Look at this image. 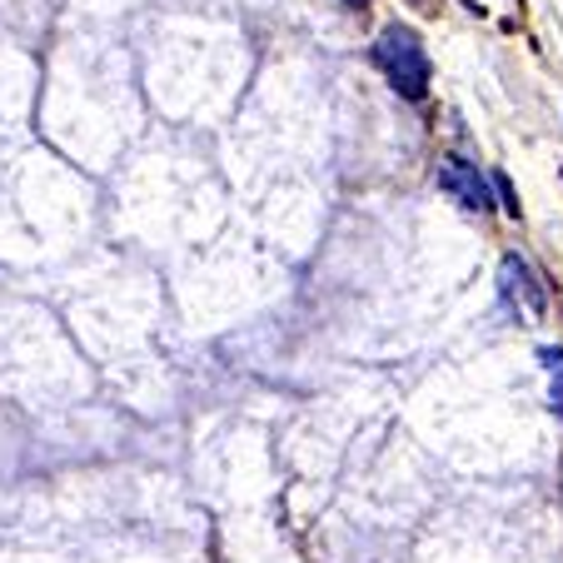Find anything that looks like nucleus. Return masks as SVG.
<instances>
[{
  "label": "nucleus",
  "instance_id": "obj_1",
  "mask_svg": "<svg viewBox=\"0 0 563 563\" xmlns=\"http://www.w3.org/2000/svg\"><path fill=\"white\" fill-rule=\"evenodd\" d=\"M374 65L384 70V80L394 86V96L424 100L429 96V55L409 25H384L374 41Z\"/></svg>",
  "mask_w": 563,
  "mask_h": 563
},
{
  "label": "nucleus",
  "instance_id": "obj_2",
  "mask_svg": "<svg viewBox=\"0 0 563 563\" xmlns=\"http://www.w3.org/2000/svg\"><path fill=\"white\" fill-rule=\"evenodd\" d=\"M499 299L523 319V324H539L549 314V289L533 275V265L523 255H504L499 265Z\"/></svg>",
  "mask_w": 563,
  "mask_h": 563
},
{
  "label": "nucleus",
  "instance_id": "obj_3",
  "mask_svg": "<svg viewBox=\"0 0 563 563\" xmlns=\"http://www.w3.org/2000/svg\"><path fill=\"white\" fill-rule=\"evenodd\" d=\"M439 190L444 195H454L464 210H494V195H489V180L478 175V165H468V159H459V155H444L439 159Z\"/></svg>",
  "mask_w": 563,
  "mask_h": 563
},
{
  "label": "nucleus",
  "instance_id": "obj_4",
  "mask_svg": "<svg viewBox=\"0 0 563 563\" xmlns=\"http://www.w3.org/2000/svg\"><path fill=\"white\" fill-rule=\"evenodd\" d=\"M539 360H543V374H549V409L553 415H563V350L559 344H549Z\"/></svg>",
  "mask_w": 563,
  "mask_h": 563
},
{
  "label": "nucleus",
  "instance_id": "obj_5",
  "mask_svg": "<svg viewBox=\"0 0 563 563\" xmlns=\"http://www.w3.org/2000/svg\"><path fill=\"white\" fill-rule=\"evenodd\" d=\"M494 195H499V205H504L509 214H519V200H514V185L504 180V175H494Z\"/></svg>",
  "mask_w": 563,
  "mask_h": 563
},
{
  "label": "nucleus",
  "instance_id": "obj_6",
  "mask_svg": "<svg viewBox=\"0 0 563 563\" xmlns=\"http://www.w3.org/2000/svg\"><path fill=\"white\" fill-rule=\"evenodd\" d=\"M344 5H350V11H364V5H369V0H344Z\"/></svg>",
  "mask_w": 563,
  "mask_h": 563
}]
</instances>
